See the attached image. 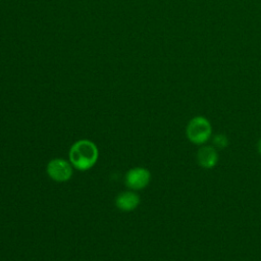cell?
<instances>
[{
	"mask_svg": "<svg viewBox=\"0 0 261 261\" xmlns=\"http://www.w3.org/2000/svg\"><path fill=\"white\" fill-rule=\"evenodd\" d=\"M98 159L97 146L89 140L75 142L69 150V160L79 170H88L94 166Z\"/></svg>",
	"mask_w": 261,
	"mask_h": 261,
	"instance_id": "6da1fadb",
	"label": "cell"
},
{
	"mask_svg": "<svg viewBox=\"0 0 261 261\" xmlns=\"http://www.w3.org/2000/svg\"><path fill=\"white\" fill-rule=\"evenodd\" d=\"M211 124L203 116H196L192 118L187 126V137L196 145H202L207 142L211 137Z\"/></svg>",
	"mask_w": 261,
	"mask_h": 261,
	"instance_id": "7a4b0ae2",
	"label": "cell"
},
{
	"mask_svg": "<svg viewBox=\"0 0 261 261\" xmlns=\"http://www.w3.org/2000/svg\"><path fill=\"white\" fill-rule=\"evenodd\" d=\"M48 175L56 181H66L71 177L72 167L64 159H52L47 165Z\"/></svg>",
	"mask_w": 261,
	"mask_h": 261,
	"instance_id": "3957f363",
	"label": "cell"
},
{
	"mask_svg": "<svg viewBox=\"0 0 261 261\" xmlns=\"http://www.w3.org/2000/svg\"><path fill=\"white\" fill-rule=\"evenodd\" d=\"M151 174L148 169L144 167H135L126 172L124 182L126 187L132 190H141L148 186Z\"/></svg>",
	"mask_w": 261,
	"mask_h": 261,
	"instance_id": "277c9868",
	"label": "cell"
},
{
	"mask_svg": "<svg viewBox=\"0 0 261 261\" xmlns=\"http://www.w3.org/2000/svg\"><path fill=\"white\" fill-rule=\"evenodd\" d=\"M140 203V197L134 192H122L115 199V205L119 210L132 211Z\"/></svg>",
	"mask_w": 261,
	"mask_h": 261,
	"instance_id": "5b68a950",
	"label": "cell"
},
{
	"mask_svg": "<svg viewBox=\"0 0 261 261\" xmlns=\"http://www.w3.org/2000/svg\"><path fill=\"white\" fill-rule=\"evenodd\" d=\"M198 162L203 168H213L218 161V154L214 147H202L197 155Z\"/></svg>",
	"mask_w": 261,
	"mask_h": 261,
	"instance_id": "8992f818",
	"label": "cell"
},
{
	"mask_svg": "<svg viewBox=\"0 0 261 261\" xmlns=\"http://www.w3.org/2000/svg\"><path fill=\"white\" fill-rule=\"evenodd\" d=\"M213 143H214V146L219 148V149H222V148H225L228 144V141H227V138L224 136V135H216L213 139Z\"/></svg>",
	"mask_w": 261,
	"mask_h": 261,
	"instance_id": "52a82bcc",
	"label": "cell"
},
{
	"mask_svg": "<svg viewBox=\"0 0 261 261\" xmlns=\"http://www.w3.org/2000/svg\"><path fill=\"white\" fill-rule=\"evenodd\" d=\"M258 151H259L260 154H261V139H260L259 142H258Z\"/></svg>",
	"mask_w": 261,
	"mask_h": 261,
	"instance_id": "ba28073f",
	"label": "cell"
}]
</instances>
